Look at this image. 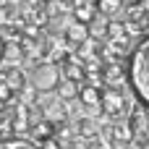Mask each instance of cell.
<instances>
[{
    "mask_svg": "<svg viewBox=\"0 0 149 149\" xmlns=\"http://www.w3.org/2000/svg\"><path fill=\"white\" fill-rule=\"evenodd\" d=\"M5 102H16V92L0 79V105H5Z\"/></svg>",
    "mask_w": 149,
    "mask_h": 149,
    "instance_id": "obj_8",
    "label": "cell"
},
{
    "mask_svg": "<svg viewBox=\"0 0 149 149\" xmlns=\"http://www.w3.org/2000/svg\"><path fill=\"white\" fill-rule=\"evenodd\" d=\"M147 0H120V5L123 8H131V5H144Z\"/></svg>",
    "mask_w": 149,
    "mask_h": 149,
    "instance_id": "obj_9",
    "label": "cell"
},
{
    "mask_svg": "<svg viewBox=\"0 0 149 149\" xmlns=\"http://www.w3.org/2000/svg\"><path fill=\"white\" fill-rule=\"evenodd\" d=\"M5 3H8V0H0V8H3V5H5Z\"/></svg>",
    "mask_w": 149,
    "mask_h": 149,
    "instance_id": "obj_11",
    "label": "cell"
},
{
    "mask_svg": "<svg viewBox=\"0 0 149 149\" xmlns=\"http://www.w3.org/2000/svg\"><path fill=\"white\" fill-rule=\"evenodd\" d=\"M0 63H3V39H0Z\"/></svg>",
    "mask_w": 149,
    "mask_h": 149,
    "instance_id": "obj_10",
    "label": "cell"
},
{
    "mask_svg": "<svg viewBox=\"0 0 149 149\" xmlns=\"http://www.w3.org/2000/svg\"><path fill=\"white\" fill-rule=\"evenodd\" d=\"M76 102H81L86 110L92 107L94 113H100V89H97V86H92L89 81H86V84H81V86H79V94H76Z\"/></svg>",
    "mask_w": 149,
    "mask_h": 149,
    "instance_id": "obj_4",
    "label": "cell"
},
{
    "mask_svg": "<svg viewBox=\"0 0 149 149\" xmlns=\"http://www.w3.org/2000/svg\"><path fill=\"white\" fill-rule=\"evenodd\" d=\"M0 149H39V147L24 136H13V139H0Z\"/></svg>",
    "mask_w": 149,
    "mask_h": 149,
    "instance_id": "obj_7",
    "label": "cell"
},
{
    "mask_svg": "<svg viewBox=\"0 0 149 149\" xmlns=\"http://www.w3.org/2000/svg\"><path fill=\"white\" fill-rule=\"evenodd\" d=\"M63 42H65V47L68 50H76L79 45H84L86 39H89V31H86V24H79V21H71L65 29H63Z\"/></svg>",
    "mask_w": 149,
    "mask_h": 149,
    "instance_id": "obj_3",
    "label": "cell"
},
{
    "mask_svg": "<svg viewBox=\"0 0 149 149\" xmlns=\"http://www.w3.org/2000/svg\"><path fill=\"white\" fill-rule=\"evenodd\" d=\"M79 81H71V79H60L58 86H55V97H60L63 102H73L76 94H79Z\"/></svg>",
    "mask_w": 149,
    "mask_h": 149,
    "instance_id": "obj_6",
    "label": "cell"
},
{
    "mask_svg": "<svg viewBox=\"0 0 149 149\" xmlns=\"http://www.w3.org/2000/svg\"><path fill=\"white\" fill-rule=\"evenodd\" d=\"M24 73H26V84L34 92H55V86L60 81V71L50 60H39V63L29 65V68H24Z\"/></svg>",
    "mask_w": 149,
    "mask_h": 149,
    "instance_id": "obj_2",
    "label": "cell"
},
{
    "mask_svg": "<svg viewBox=\"0 0 149 149\" xmlns=\"http://www.w3.org/2000/svg\"><path fill=\"white\" fill-rule=\"evenodd\" d=\"M126 84H128L134 100L149 107V34H141V39L128 52Z\"/></svg>",
    "mask_w": 149,
    "mask_h": 149,
    "instance_id": "obj_1",
    "label": "cell"
},
{
    "mask_svg": "<svg viewBox=\"0 0 149 149\" xmlns=\"http://www.w3.org/2000/svg\"><path fill=\"white\" fill-rule=\"evenodd\" d=\"M76 136H79V139H84V141L97 139V136H100V123H97L92 115L79 118V123H76Z\"/></svg>",
    "mask_w": 149,
    "mask_h": 149,
    "instance_id": "obj_5",
    "label": "cell"
}]
</instances>
